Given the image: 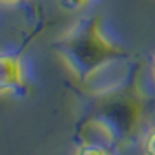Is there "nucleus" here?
<instances>
[{
  "mask_svg": "<svg viewBox=\"0 0 155 155\" xmlns=\"http://www.w3.org/2000/svg\"><path fill=\"white\" fill-rule=\"evenodd\" d=\"M110 51H112V45L101 35L92 31L89 35H82V38L71 44L70 58L77 61L82 70H91L92 66H98L101 59H105Z\"/></svg>",
  "mask_w": 155,
  "mask_h": 155,
  "instance_id": "1",
  "label": "nucleus"
},
{
  "mask_svg": "<svg viewBox=\"0 0 155 155\" xmlns=\"http://www.w3.org/2000/svg\"><path fill=\"white\" fill-rule=\"evenodd\" d=\"M25 82L23 63L18 56L0 52V94L18 91Z\"/></svg>",
  "mask_w": 155,
  "mask_h": 155,
  "instance_id": "2",
  "label": "nucleus"
},
{
  "mask_svg": "<svg viewBox=\"0 0 155 155\" xmlns=\"http://www.w3.org/2000/svg\"><path fill=\"white\" fill-rule=\"evenodd\" d=\"M75 155H110L108 153V150H105L103 147H99V145H82V147L77 148V152Z\"/></svg>",
  "mask_w": 155,
  "mask_h": 155,
  "instance_id": "3",
  "label": "nucleus"
},
{
  "mask_svg": "<svg viewBox=\"0 0 155 155\" xmlns=\"http://www.w3.org/2000/svg\"><path fill=\"white\" fill-rule=\"evenodd\" d=\"M143 155H155V129H152L143 140Z\"/></svg>",
  "mask_w": 155,
  "mask_h": 155,
  "instance_id": "4",
  "label": "nucleus"
},
{
  "mask_svg": "<svg viewBox=\"0 0 155 155\" xmlns=\"http://www.w3.org/2000/svg\"><path fill=\"white\" fill-rule=\"evenodd\" d=\"M87 0H61V4H63V7L66 9H78L82 7Z\"/></svg>",
  "mask_w": 155,
  "mask_h": 155,
  "instance_id": "5",
  "label": "nucleus"
},
{
  "mask_svg": "<svg viewBox=\"0 0 155 155\" xmlns=\"http://www.w3.org/2000/svg\"><path fill=\"white\" fill-rule=\"evenodd\" d=\"M21 0H0V4H5V5H12V4H18Z\"/></svg>",
  "mask_w": 155,
  "mask_h": 155,
  "instance_id": "6",
  "label": "nucleus"
},
{
  "mask_svg": "<svg viewBox=\"0 0 155 155\" xmlns=\"http://www.w3.org/2000/svg\"><path fill=\"white\" fill-rule=\"evenodd\" d=\"M152 71H153V77H155V56H153V63H152Z\"/></svg>",
  "mask_w": 155,
  "mask_h": 155,
  "instance_id": "7",
  "label": "nucleus"
}]
</instances>
